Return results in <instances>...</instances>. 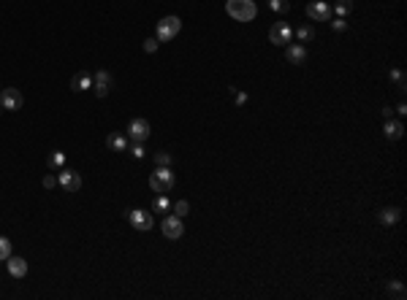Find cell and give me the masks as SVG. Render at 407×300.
<instances>
[{
	"label": "cell",
	"instance_id": "cell-1",
	"mask_svg": "<svg viewBox=\"0 0 407 300\" xmlns=\"http://www.w3.org/2000/svg\"><path fill=\"white\" fill-rule=\"evenodd\" d=\"M174 181H177L174 170H171L168 165H158L150 176V187H152V192H158V195H168L171 189H174Z\"/></svg>",
	"mask_w": 407,
	"mask_h": 300
},
{
	"label": "cell",
	"instance_id": "cell-2",
	"mask_svg": "<svg viewBox=\"0 0 407 300\" xmlns=\"http://www.w3.org/2000/svg\"><path fill=\"white\" fill-rule=\"evenodd\" d=\"M225 11H228V17L236 19V22H253L258 17L255 0H228V3H225Z\"/></svg>",
	"mask_w": 407,
	"mask_h": 300
},
{
	"label": "cell",
	"instance_id": "cell-3",
	"mask_svg": "<svg viewBox=\"0 0 407 300\" xmlns=\"http://www.w3.org/2000/svg\"><path fill=\"white\" fill-rule=\"evenodd\" d=\"M125 219L136 227V230H152V222H155V217H152V211H147V208H128L125 211Z\"/></svg>",
	"mask_w": 407,
	"mask_h": 300
},
{
	"label": "cell",
	"instance_id": "cell-4",
	"mask_svg": "<svg viewBox=\"0 0 407 300\" xmlns=\"http://www.w3.org/2000/svg\"><path fill=\"white\" fill-rule=\"evenodd\" d=\"M160 230H163V238H168V241H177V238H182V233H185L182 217H177V214H171V217H163V222H160Z\"/></svg>",
	"mask_w": 407,
	"mask_h": 300
},
{
	"label": "cell",
	"instance_id": "cell-5",
	"mask_svg": "<svg viewBox=\"0 0 407 300\" xmlns=\"http://www.w3.org/2000/svg\"><path fill=\"white\" fill-rule=\"evenodd\" d=\"M179 30H182V19L179 17H163L158 22V41H171Z\"/></svg>",
	"mask_w": 407,
	"mask_h": 300
},
{
	"label": "cell",
	"instance_id": "cell-6",
	"mask_svg": "<svg viewBox=\"0 0 407 300\" xmlns=\"http://www.w3.org/2000/svg\"><path fill=\"white\" fill-rule=\"evenodd\" d=\"M57 184L65 189V192H79V189H82V176H79L76 170L60 168V170H57Z\"/></svg>",
	"mask_w": 407,
	"mask_h": 300
},
{
	"label": "cell",
	"instance_id": "cell-7",
	"mask_svg": "<svg viewBox=\"0 0 407 300\" xmlns=\"http://www.w3.org/2000/svg\"><path fill=\"white\" fill-rule=\"evenodd\" d=\"M22 103H25V98H22V92L14 90V87H6V90L0 92V106H3L6 111H19Z\"/></svg>",
	"mask_w": 407,
	"mask_h": 300
},
{
	"label": "cell",
	"instance_id": "cell-8",
	"mask_svg": "<svg viewBox=\"0 0 407 300\" xmlns=\"http://www.w3.org/2000/svg\"><path fill=\"white\" fill-rule=\"evenodd\" d=\"M291 38H293V30L285 25V22H275L269 30V41L275 44V46H283V44H291Z\"/></svg>",
	"mask_w": 407,
	"mask_h": 300
},
{
	"label": "cell",
	"instance_id": "cell-9",
	"mask_svg": "<svg viewBox=\"0 0 407 300\" xmlns=\"http://www.w3.org/2000/svg\"><path fill=\"white\" fill-rule=\"evenodd\" d=\"M150 133H152V127H150V122H147V119H133L128 124L130 141H139V144H144V141L150 138Z\"/></svg>",
	"mask_w": 407,
	"mask_h": 300
},
{
	"label": "cell",
	"instance_id": "cell-10",
	"mask_svg": "<svg viewBox=\"0 0 407 300\" xmlns=\"http://www.w3.org/2000/svg\"><path fill=\"white\" fill-rule=\"evenodd\" d=\"M112 84H114V78L109 70H98L95 76H92V87H95V95L98 98H106L109 90H112Z\"/></svg>",
	"mask_w": 407,
	"mask_h": 300
},
{
	"label": "cell",
	"instance_id": "cell-11",
	"mask_svg": "<svg viewBox=\"0 0 407 300\" xmlns=\"http://www.w3.org/2000/svg\"><path fill=\"white\" fill-rule=\"evenodd\" d=\"M307 17L312 22H328V19H331V9H328L323 0H315V3L307 6Z\"/></svg>",
	"mask_w": 407,
	"mask_h": 300
},
{
	"label": "cell",
	"instance_id": "cell-12",
	"mask_svg": "<svg viewBox=\"0 0 407 300\" xmlns=\"http://www.w3.org/2000/svg\"><path fill=\"white\" fill-rule=\"evenodd\" d=\"M285 57H288L291 65H304L307 49H304V44H285Z\"/></svg>",
	"mask_w": 407,
	"mask_h": 300
},
{
	"label": "cell",
	"instance_id": "cell-13",
	"mask_svg": "<svg viewBox=\"0 0 407 300\" xmlns=\"http://www.w3.org/2000/svg\"><path fill=\"white\" fill-rule=\"evenodd\" d=\"M6 265H9V273L14 276V279H25V276H27V260L9 257V260H6Z\"/></svg>",
	"mask_w": 407,
	"mask_h": 300
},
{
	"label": "cell",
	"instance_id": "cell-14",
	"mask_svg": "<svg viewBox=\"0 0 407 300\" xmlns=\"http://www.w3.org/2000/svg\"><path fill=\"white\" fill-rule=\"evenodd\" d=\"M106 146L112 149V152H128V138H125L122 133H112V136L106 138Z\"/></svg>",
	"mask_w": 407,
	"mask_h": 300
},
{
	"label": "cell",
	"instance_id": "cell-15",
	"mask_svg": "<svg viewBox=\"0 0 407 300\" xmlns=\"http://www.w3.org/2000/svg\"><path fill=\"white\" fill-rule=\"evenodd\" d=\"M383 133H386V138H388V141H399V138L404 136V124H402V122L388 119V122H386V127H383Z\"/></svg>",
	"mask_w": 407,
	"mask_h": 300
},
{
	"label": "cell",
	"instance_id": "cell-16",
	"mask_svg": "<svg viewBox=\"0 0 407 300\" xmlns=\"http://www.w3.org/2000/svg\"><path fill=\"white\" fill-rule=\"evenodd\" d=\"M90 87H92V76L90 73H76L71 78V90L74 92H84V90H90Z\"/></svg>",
	"mask_w": 407,
	"mask_h": 300
},
{
	"label": "cell",
	"instance_id": "cell-17",
	"mask_svg": "<svg viewBox=\"0 0 407 300\" xmlns=\"http://www.w3.org/2000/svg\"><path fill=\"white\" fill-rule=\"evenodd\" d=\"M399 217H402V211H399V208H383L380 214H378V219H380L383 225H396Z\"/></svg>",
	"mask_w": 407,
	"mask_h": 300
},
{
	"label": "cell",
	"instance_id": "cell-18",
	"mask_svg": "<svg viewBox=\"0 0 407 300\" xmlns=\"http://www.w3.org/2000/svg\"><path fill=\"white\" fill-rule=\"evenodd\" d=\"M386 289H388V295H391V297H396V300H404V297H407V289H404V284H402V281H388V287H386Z\"/></svg>",
	"mask_w": 407,
	"mask_h": 300
},
{
	"label": "cell",
	"instance_id": "cell-19",
	"mask_svg": "<svg viewBox=\"0 0 407 300\" xmlns=\"http://www.w3.org/2000/svg\"><path fill=\"white\" fill-rule=\"evenodd\" d=\"M388 78H391V81H394V87H396V90H399V92H402V90H404V87H407V78H404V70H399V68H391V73H388Z\"/></svg>",
	"mask_w": 407,
	"mask_h": 300
},
{
	"label": "cell",
	"instance_id": "cell-20",
	"mask_svg": "<svg viewBox=\"0 0 407 300\" xmlns=\"http://www.w3.org/2000/svg\"><path fill=\"white\" fill-rule=\"evenodd\" d=\"M296 38H299L301 44L312 41V38H315V27H312V25H301L299 30H296Z\"/></svg>",
	"mask_w": 407,
	"mask_h": 300
},
{
	"label": "cell",
	"instance_id": "cell-21",
	"mask_svg": "<svg viewBox=\"0 0 407 300\" xmlns=\"http://www.w3.org/2000/svg\"><path fill=\"white\" fill-rule=\"evenodd\" d=\"M168 208H171V203H168L166 195H158V197H155V206H152L155 214H168Z\"/></svg>",
	"mask_w": 407,
	"mask_h": 300
},
{
	"label": "cell",
	"instance_id": "cell-22",
	"mask_svg": "<svg viewBox=\"0 0 407 300\" xmlns=\"http://www.w3.org/2000/svg\"><path fill=\"white\" fill-rule=\"evenodd\" d=\"M49 168H52V170L65 168V152H52V157H49Z\"/></svg>",
	"mask_w": 407,
	"mask_h": 300
},
{
	"label": "cell",
	"instance_id": "cell-23",
	"mask_svg": "<svg viewBox=\"0 0 407 300\" xmlns=\"http://www.w3.org/2000/svg\"><path fill=\"white\" fill-rule=\"evenodd\" d=\"M350 9H353V0H336V6H334L336 17H348Z\"/></svg>",
	"mask_w": 407,
	"mask_h": 300
},
{
	"label": "cell",
	"instance_id": "cell-24",
	"mask_svg": "<svg viewBox=\"0 0 407 300\" xmlns=\"http://www.w3.org/2000/svg\"><path fill=\"white\" fill-rule=\"evenodd\" d=\"M11 257V241L6 235H0V260H9Z\"/></svg>",
	"mask_w": 407,
	"mask_h": 300
},
{
	"label": "cell",
	"instance_id": "cell-25",
	"mask_svg": "<svg viewBox=\"0 0 407 300\" xmlns=\"http://www.w3.org/2000/svg\"><path fill=\"white\" fill-rule=\"evenodd\" d=\"M269 9L277 11V14H285L288 9H291V3H288V0H269Z\"/></svg>",
	"mask_w": 407,
	"mask_h": 300
},
{
	"label": "cell",
	"instance_id": "cell-26",
	"mask_svg": "<svg viewBox=\"0 0 407 300\" xmlns=\"http://www.w3.org/2000/svg\"><path fill=\"white\" fill-rule=\"evenodd\" d=\"M130 154L136 157V160H144V157H147V149H144V144H139V141H133V146H130Z\"/></svg>",
	"mask_w": 407,
	"mask_h": 300
},
{
	"label": "cell",
	"instance_id": "cell-27",
	"mask_svg": "<svg viewBox=\"0 0 407 300\" xmlns=\"http://www.w3.org/2000/svg\"><path fill=\"white\" fill-rule=\"evenodd\" d=\"M187 211H190V203L187 200H177L174 203V214L177 217H187Z\"/></svg>",
	"mask_w": 407,
	"mask_h": 300
},
{
	"label": "cell",
	"instance_id": "cell-28",
	"mask_svg": "<svg viewBox=\"0 0 407 300\" xmlns=\"http://www.w3.org/2000/svg\"><path fill=\"white\" fill-rule=\"evenodd\" d=\"M158 44H160L158 38H147V41H144V52H150V54L158 52Z\"/></svg>",
	"mask_w": 407,
	"mask_h": 300
},
{
	"label": "cell",
	"instance_id": "cell-29",
	"mask_svg": "<svg viewBox=\"0 0 407 300\" xmlns=\"http://www.w3.org/2000/svg\"><path fill=\"white\" fill-rule=\"evenodd\" d=\"M331 27L336 30V33H342V30H348V22H345V17H336V19L331 22Z\"/></svg>",
	"mask_w": 407,
	"mask_h": 300
},
{
	"label": "cell",
	"instance_id": "cell-30",
	"mask_svg": "<svg viewBox=\"0 0 407 300\" xmlns=\"http://www.w3.org/2000/svg\"><path fill=\"white\" fill-rule=\"evenodd\" d=\"M155 162H158V165H168V162H171V154H168V152H158V154H155Z\"/></svg>",
	"mask_w": 407,
	"mask_h": 300
},
{
	"label": "cell",
	"instance_id": "cell-31",
	"mask_svg": "<svg viewBox=\"0 0 407 300\" xmlns=\"http://www.w3.org/2000/svg\"><path fill=\"white\" fill-rule=\"evenodd\" d=\"M44 187H46V189H54V187H57V176L46 173V176H44Z\"/></svg>",
	"mask_w": 407,
	"mask_h": 300
},
{
	"label": "cell",
	"instance_id": "cell-32",
	"mask_svg": "<svg viewBox=\"0 0 407 300\" xmlns=\"http://www.w3.org/2000/svg\"><path fill=\"white\" fill-rule=\"evenodd\" d=\"M383 116H386V119H391V116H394V108H391V106H383Z\"/></svg>",
	"mask_w": 407,
	"mask_h": 300
},
{
	"label": "cell",
	"instance_id": "cell-33",
	"mask_svg": "<svg viewBox=\"0 0 407 300\" xmlns=\"http://www.w3.org/2000/svg\"><path fill=\"white\" fill-rule=\"evenodd\" d=\"M242 103H247V95H245V92H236V106H242Z\"/></svg>",
	"mask_w": 407,
	"mask_h": 300
},
{
	"label": "cell",
	"instance_id": "cell-34",
	"mask_svg": "<svg viewBox=\"0 0 407 300\" xmlns=\"http://www.w3.org/2000/svg\"><path fill=\"white\" fill-rule=\"evenodd\" d=\"M396 111H399V114L404 116V114H407V103H399V106H396Z\"/></svg>",
	"mask_w": 407,
	"mask_h": 300
}]
</instances>
